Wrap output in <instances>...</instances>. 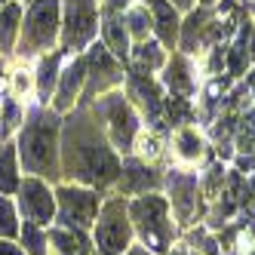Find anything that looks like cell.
I'll list each match as a JSON object with an SVG mask.
<instances>
[{
    "label": "cell",
    "instance_id": "obj_1",
    "mask_svg": "<svg viewBox=\"0 0 255 255\" xmlns=\"http://www.w3.org/2000/svg\"><path fill=\"white\" fill-rule=\"evenodd\" d=\"M62 181L96 188V191H114L120 178L123 157L108 141L102 120L89 111V105H77L74 111L62 117Z\"/></svg>",
    "mask_w": 255,
    "mask_h": 255
},
{
    "label": "cell",
    "instance_id": "obj_2",
    "mask_svg": "<svg viewBox=\"0 0 255 255\" xmlns=\"http://www.w3.org/2000/svg\"><path fill=\"white\" fill-rule=\"evenodd\" d=\"M62 114H56L49 105L28 102L25 123L15 132V151L25 175H40L49 185L62 181Z\"/></svg>",
    "mask_w": 255,
    "mask_h": 255
},
{
    "label": "cell",
    "instance_id": "obj_3",
    "mask_svg": "<svg viewBox=\"0 0 255 255\" xmlns=\"http://www.w3.org/2000/svg\"><path fill=\"white\" fill-rule=\"evenodd\" d=\"M129 222H132V231H135V243H141L144 249H151L157 255H166L169 246L178 240V225L172 218V209H169V200L163 197L160 191H151V194H138V197H129Z\"/></svg>",
    "mask_w": 255,
    "mask_h": 255
},
{
    "label": "cell",
    "instance_id": "obj_4",
    "mask_svg": "<svg viewBox=\"0 0 255 255\" xmlns=\"http://www.w3.org/2000/svg\"><path fill=\"white\" fill-rule=\"evenodd\" d=\"M59 37H62V0H28L12 59L34 62L43 52L59 49Z\"/></svg>",
    "mask_w": 255,
    "mask_h": 255
},
{
    "label": "cell",
    "instance_id": "obj_5",
    "mask_svg": "<svg viewBox=\"0 0 255 255\" xmlns=\"http://www.w3.org/2000/svg\"><path fill=\"white\" fill-rule=\"evenodd\" d=\"M89 111L102 120L105 135H108V141L114 144V151L120 157L132 154L135 138L144 129V123H141V114L135 111V105L129 102V96H126L123 86L120 89H111V93H105V96H99L96 102H89Z\"/></svg>",
    "mask_w": 255,
    "mask_h": 255
},
{
    "label": "cell",
    "instance_id": "obj_6",
    "mask_svg": "<svg viewBox=\"0 0 255 255\" xmlns=\"http://www.w3.org/2000/svg\"><path fill=\"white\" fill-rule=\"evenodd\" d=\"M126 203H129V197H120V194H111L102 200L96 225L89 231L96 255H123L135 243V231H132Z\"/></svg>",
    "mask_w": 255,
    "mask_h": 255
},
{
    "label": "cell",
    "instance_id": "obj_7",
    "mask_svg": "<svg viewBox=\"0 0 255 255\" xmlns=\"http://www.w3.org/2000/svg\"><path fill=\"white\" fill-rule=\"evenodd\" d=\"M102 6L99 0H62V37L59 49L83 52L99 40Z\"/></svg>",
    "mask_w": 255,
    "mask_h": 255
},
{
    "label": "cell",
    "instance_id": "obj_8",
    "mask_svg": "<svg viewBox=\"0 0 255 255\" xmlns=\"http://www.w3.org/2000/svg\"><path fill=\"white\" fill-rule=\"evenodd\" d=\"M163 197L169 200V209L178 228H191L203 215V197H200V172L191 166H172L163 175Z\"/></svg>",
    "mask_w": 255,
    "mask_h": 255
},
{
    "label": "cell",
    "instance_id": "obj_9",
    "mask_svg": "<svg viewBox=\"0 0 255 255\" xmlns=\"http://www.w3.org/2000/svg\"><path fill=\"white\" fill-rule=\"evenodd\" d=\"M52 188H56V225L93 231L105 194L96 188L77 185V181H56Z\"/></svg>",
    "mask_w": 255,
    "mask_h": 255
},
{
    "label": "cell",
    "instance_id": "obj_10",
    "mask_svg": "<svg viewBox=\"0 0 255 255\" xmlns=\"http://www.w3.org/2000/svg\"><path fill=\"white\" fill-rule=\"evenodd\" d=\"M83 59H86V89H83L80 105H89V102H96L99 96L123 86V80H126L123 62L114 59L111 52L105 49L102 40H96L89 49H83Z\"/></svg>",
    "mask_w": 255,
    "mask_h": 255
},
{
    "label": "cell",
    "instance_id": "obj_11",
    "mask_svg": "<svg viewBox=\"0 0 255 255\" xmlns=\"http://www.w3.org/2000/svg\"><path fill=\"white\" fill-rule=\"evenodd\" d=\"M15 206H19L22 222H34L40 228L56 225V188L40 175H22Z\"/></svg>",
    "mask_w": 255,
    "mask_h": 255
},
{
    "label": "cell",
    "instance_id": "obj_12",
    "mask_svg": "<svg viewBox=\"0 0 255 255\" xmlns=\"http://www.w3.org/2000/svg\"><path fill=\"white\" fill-rule=\"evenodd\" d=\"M83 89H86V59L83 52H65V62L59 71V83H56V93H52L49 108L56 114H68L74 111L83 99Z\"/></svg>",
    "mask_w": 255,
    "mask_h": 255
},
{
    "label": "cell",
    "instance_id": "obj_13",
    "mask_svg": "<svg viewBox=\"0 0 255 255\" xmlns=\"http://www.w3.org/2000/svg\"><path fill=\"white\" fill-rule=\"evenodd\" d=\"M160 86L166 96H178V99H194L200 93V77H197V65H194V56L188 52H178L172 49L166 65L160 71Z\"/></svg>",
    "mask_w": 255,
    "mask_h": 255
},
{
    "label": "cell",
    "instance_id": "obj_14",
    "mask_svg": "<svg viewBox=\"0 0 255 255\" xmlns=\"http://www.w3.org/2000/svg\"><path fill=\"white\" fill-rule=\"evenodd\" d=\"M163 188V175L154 169V163L141 160L135 154H126L123 163H120V178L114 191L120 197H138V194H151V191H160Z\"/></svg>",
    "mask_w": 255,
    "mask_h": 255
},
{
    "label": "cell",
    "instance_id": "obj_15",
    "mask_svg": "<svg viewBox=\"0 0 255 255\" xmlns=\"http://www.w3.org/2000/svg\"><path fill=\"white\" fill-rule=\"evenodd\" d=\"M169 151L175 157L178 166H197L209 157V144L203 138V132L197 129L194 123H185V126H175L172 135H169Z\"/></svg>",
    "mask_w": 255,
    "mask_h": 255
},
{
    "label": "cell",
    "instance_id": "obj_16",
    "mask_svg": "<svg viewBox=\"0 0 255 255\" xmlns=\"http://www.w3.org/2000/svg\"><path fill=\"white\" fill-rule=\"evenodd\" d=\"M62 62H65V49L43 52V56H37L31 62V68H34V102H37V105H49L52 102Z\"/></svg>",
    "mask_w": 255,
    "mask_h": 255
},
{
    "label": "cell",
    "instance_id": "obj_17",
    "mask_svg": "<svg viewBox=\"0 0 255 255\" xmlns=\"http://www.w3.org/2000/svg\"><path fill=\"white\" fill-rule=\"evenodd\" d=\"M141 3H148V9H151L154 37L169 52L178 49V31H181V15H185V12H178L169 0H141Z\"/></svg>",
    "mask_w": 255,
    "mask_h": 255
},
{
    "label": "cell",
    "instance_id": "obj_18",
    "mask_svg": "<svg viewBox=\"0 0 255 255\" xmlns=\"http://www.w3.org/2000/svg\"><path fill=\"white\" fill-rule=\"evenodd\" d=\"M46 237H49V252L52 255H96L89 231L65 228V225H49Z\"/></svg>",
    "mask_w": 255,
    "mask_h": 255
},
{
    "label": "cell",
    "instance_id": "obj_19",
    "mask_svg": "<svg viewBox=\"0 0 255 255\" xmlns=\"http://www.w3.org/2000/svg\"><path fill=\"white\" fill-rule=\"evenodd\" d=\"M99 40L105 43V49L114 59H120L123 65H129V49H132V37L126 31L123 15L117 12H102V25H99Z\"/></svg>",
    "mask_w": 255,
    "mask_h": 255
},
{
    "label": "cell",
    "instance_id": "obj_20",
    "mask_svg": "<svg viewBox=\"0 0 255 255\" xmlns=\"http://www.w3.org/2000/svg\"><path fill=\"white\" fill-rule=\"evenodd\" d=\"M212 9L206 6H194L181 15V31H178V52H188V56H197L203 49V34H206V25L212 19Z\"/></svg>",
    "mask_w": 255,
    "mask_h": 255
},
{
    "label": "cell",
    "instance_id": "obj_21",
    "mask_svg": "<svg viewBox=\"0 0 255 255\" xmlns=\"http://www.w3.org/2000/svg\"><path fill=\"white\" fill-rule=\"evenodd\" d=\"M169 59V49L163 46L157 37L138 40L129 49V71H138V74H160L163 65Z\"/></svg>",
    "mask_w": 255,
    "mask_h": 255
},
{
    "label": "cell",
    "instance_id": "obj_22",
    "mask_svg": "<svg viewBox=\"0 0 255 255\" xmlns=\"http://www.w3.org/2000/svg\"><path fill=\"white\" fill-rule=\"evenodd\" d=\"M22 15H25L22 0H6V3L0 6V56H6V59H12L15 43H19Z\"/></svg>",
    "mask_w": 255,
    "mask_h": 255
},
{
    "label": "cell",
    "instance_id": "obj_23",
    "mask_svg": "<svg viewBox=\"0 0 255 255\" xmlns=\"http://www.w3.org/2000/svg\"><path fill=\"white\" fill-rule=\"evenodd\" d=\"M25 111H28V105L3 89V96H0V144L15 138V132L25 123Z\"/></svg>",
    "mask_w": 255,
    "mask_h": 255
},
{
    "label": "cell",
    "instance_id": "obj_24",
    "mask_svg": "<svg viewBox=\"0 0 255 255\" xmlns=\"http://www.w3.org/2000/svg\"><path fill=\"white\" fill-rule=\"evenodd\" d=\"M22 185V163H19V151H15V138L0 144V194L15 197Z\"/></svg>",
    "mask_w": 255,
    "mask_h": 255
},
{
    "label": "cell",
    "instance_id": "obj_25",
    "mask_svg": "<svg viewBox=\"0 0 255 255\" xmlns=\"http://www.w3.org/2000/svg\"><path fill=\"white\" fill-rule=\"evenodd\" d=\"M6 93H12L15 99H22L25 105L34 102V68H31V62L12 59L9 74H6Z\"/></svg>",
    "mask_w": 255,
    "mask_h": 255
},
{
    "label": "cell",
    "instance_id": "obj_26",
    "mask_svg": "<svg viewBox=\"0 0 255 255\" xmlns=\"http://www.w3.org/2000/svg\"><path fill=\"white\" fill-rule=\"evenodd\" d=\"M123 22H126V31H129L132 43L154 37V19H151V9H148V3H141V0H135V3L123 12Z\"/></svg>",
    "mask_w": 255,
    "mask_h": 255
},
{
    "label": "cell",
    "instance_id": "obj_27",
    "mask_svg": "<svg viewBox=\"0 0 255 255\" xmlns=\"http://www.w3.org/2000/svg\"><path fill=\"white\" fill-rule=\"evenodd\" d=\"M225 188H228V166L222 160L212 163L206 172H200V197H203V203H215L225 194Z\"/></svg>",
    "mask_w": 255,
    "mask_h": 255
},
{
    "label": "cell",
    "instance_id": "obj_28",
    "mask_svg": "<svg viewBox=\"0 0 255 255\" xmlns=\"http://www.w3.org/2000/svg\"><path fill=\"white\" fill-rule=\"evenodd\" d=\"M19 231H22V215H19V206H15V197L0 194V237L19 240Z\"/></svg>",
    "mask_w": 255,
    "mask_h": 255
},
{
    "label": "cell",
    "instance_id": "obj_29",
    "mask_svg": "<svg viewBox=\"0 0 255 255\" xmlns=\"http://www.w3.org/2000/svg\"><path fill=\"white\" fill-rule=\"evenodd\" d=\"M19 243L25 249V255H49V237H46V228L34 225V222H25L22 231H19Z\"/></svg>",
    "mask_w": 255,
    "mask_h": 255
},
{
    "label": "cell",
    "instance_id": "obj_30",
    "mask_svg": "<svg viewBox=\"0 0 255 255\" xmlns=\"http://www.w3.org/2000/svg\"><path fill=\"white\" fill-rule=\"evenodd\" d=\"M132 154H135V157H141V160H148V163L160 160V157H163L160 135H157V132H151V129H141V132H138V138H135Z\"/></svg>",
    "mask_w": 255,
    "mask_h": 255
},
{
    "label": "cell",
    "instance_id": "obj_31",
    "mask_svg": "<svg viewBox=\"0 0 255 255\" xmlns=\"http://www.w3.org/2000/svg\"><path fill=\"white\" fill-rule=\"evenodd\" d=\"M132 3H135V0H99L102 12H117V15H123V12L129 9Z\"/></svg>",
    "mask_w": 255,
    "mask_h": 255
},
{
    "label": "cell",
    "instance_id": "obj_32",
    "mask_svg": "<svg viewBox=\"0 0 255 255\" xmlns=\"http://www.w3.org/2000/svg\"><path fill=\"white\" fill-rule=\"evenodd\" d=\"M234 166H237V172H255V151H249V154H237L234 157Z\"/></svg>",
    "mask_w": 255,
    "mask_h": 255
},
{
    "label": "cell",
    "instance_id": "obj_33",
    "mask_svg": "<svg viewBox=\"0 0 255 255\" xmlns=\"http://www.w3.org/2000/svg\"><path fill=\"white\" fill-rule=\"evenodd\" d=\"M0 255H25V249L19 240H3L0 237Z\"/></svg>",
    "mask_w": 255,
    "mask_h": 255
},
{
    "label": "cell",
    "instance_id": "obj_34",
    "mask_svg": "<svg viewBox=\"0 0 255 255\" xmlns=\"http://www.w3.org/2000/svg\"><path fill=\"white\" fill-rule=\"evenodd\" d=\"M246 49H249V62L255 65V19L249 25V37H246Z\"/></svg>",
    "mask_w": 255,
    "mask_h": 255
},
{
    "label": "cell",
    "instance_id": "obj_35",
    "mask_svg": "<svg viewBox=\"0 0 255 255\" xmlns=\"http://www.w3.org/2000/svg\"><path fill=\"white\" fill-rule=\"evenodd\" d=\"M6 74H9V59L0 56V93L6 89Z\"/></svg>",
    "mask_w": 255,
    "mask_h": 255
},
{
    "label": "cell",
    "instance_id": "obj_36",
    "mask_svg": "<svg viewBox=\"0 0 255 255\" xmlns=\"http://www.w3.org/2000/svg\"><path fill=\"white\" fill-rule=\"evenodd\" d=\"M169 3H172L178 12H188V9H194V6H197V0H169Z\"/></svg>",
    "mask_w": 255,
    "mask_h": 255
},
{
    "label": "cell",
    "instance_id": "obj_37",
    "mask_svg": "<svg viewBox=\"0 0 255 255\" xmlns=\"http://www.w3.org/2000/svg\"><path fill=\"white\" fill-rule=\"evenodd\" d=\"M123 255H157V252H151V249H144L141 243H132V246H129V249H126Z\"/></svg>",
    "mask_w": 255,
    "mask_h": 255
},
{
    "label": "cell",
    "instance_id": "obj_38",
    "mask_svg": "<svg viewBox=\"0 0 255 255\" xmlns=\"http://www.w3.org/2000/svg\"><path fill=\"white\" fill-rule=\"evenodd\" d=\"M222 0H197V6H206V9H212V6H218Z\"/></svg>",
    "mask_w": 255,
    "mask_h": 255
},
{
    "label": "cell",
    "instance_id": "obj_39",
    "mask_svg": "<svg viewBox=\"0 0 255 255\" xmlns=\"http://www.w3.org/2000/svg\"><path fill=\"white\" fill-rule=\"evenodd\" d=\"M246 9H249V15L255 19V0H249V3H246Z\"/></svg>",
    "mask_w": 255,
    "mask_h": 255
},
{
    "label": "cell",
    "instance_id": "obj_40",
    "mask_svg": "<svg viewBox=\"0 0 255 255\" xmlns=\"http://www.w3.org/2000/svg\"><path fill=\"white\" fill-rule=\"evenodd\" d=\"M188 255H203V252H197V249H188Z\"/></svg>",
    "mask_w": 255,
    "mask_h": 255
},
{
    "label": "cell",
    "instance_id": "obj_41",
    "mask_svg": "<svg viewBox=\"0 0 255 255\" xmlns=\"http://www.w3.org/2000/svg\"><path fill=\"white\" fill-rule=\"evenodd\" d=\"M3 3H6V0H0V6H3Z\"/></svg>",
    "mask_w": 255,
    "mask_h": 255
},
{
    "label": "cell",
    "instance_id": "obj_42",
    "mask_svg": "<svg viewBox=\"0 0 255 255\" xmlns=\"http://www.w3.org/2000/svg\"><path fill=\"white\" fill-rule=\"evenodd\" d=\"M22 3H28V0H22Z\"/></svg>",
    "mask_w": 255,
    "mask_h": 255
},
{
    "label": "cell",
    "instance_id": "obj_43",
    "mask_svg": "<svg viewBox=\"0 0 255 255\" xmlns=\"http://www.w3.org/2000/svg\"><path fill=\"white\" fill-rule=\"evenodd\" d=\"M0 96H3V93H0Z\"/></svg>",
    "mask_w": 255,
    "mask_h": 255
}]
</instances>
